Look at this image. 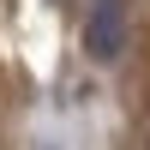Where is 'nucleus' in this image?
<instances>
[{
    "mask_svg": "<svg viewBox=\"0 0 150 150\" xmlns=\"http://www.w3.org/2000/svg\"><path fill=\"white\" fill-rule=\"evenodd\" d=\"M84 48H90L96 60H120V48H126V6H120V0H96L90 6Z\"/></svg>",
    "mask_w": 150,
    "mask_h": 150,
    "instance_id": "f257e3e1",
    "label": "nucleus"
}]
</instances>
